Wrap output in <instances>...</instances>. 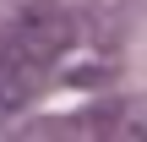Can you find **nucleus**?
Wrapping results in <instances>:
<instances>
[{
	"instance_id": "1",
	"label": "nucleus",
	"mask_w": 147,
	"mask_h": 142,
	"mask_svg": "<svg viewBox=\"0 0 147 142\" xmlns=\"http://www.w3.org/2000/svg\"><path fill=\"white\" fill-rule=\"evenodd\" d=\"M71 49V16L60 5H27L0 44V120H11Z\"/></svg>"
}]
</instances>
